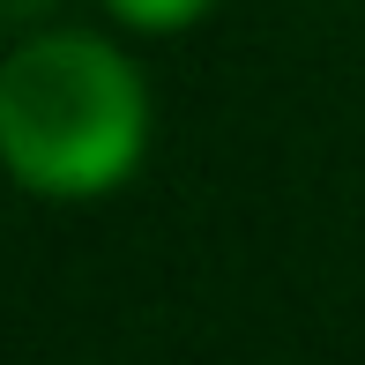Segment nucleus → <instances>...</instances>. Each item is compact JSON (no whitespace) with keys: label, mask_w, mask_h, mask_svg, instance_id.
<instances>
[{"label":"nucleus","mask_w":365,"mask_h":365,"mask_svg":"<svg viewBox=\"0 0 365 365\" xmlns=\"http://www.w3.org/2000/svg\"><path fill=\"white\" fill-rule=\"evenodd\" d=\"M149 157V82L97 30H30L0 53V172L38 202L120 194Z\"/></svg>","instance_id":"1"},{"label":"nucleus","mask_w":365,"mask_h":365,"mask_svg":"<svg viewBox=\"0 0 365 365\" xmlns=\"http://www.w3.org/2000/svg\"><path fill=\"white\" fill-rule=\"evenodd\" d=\"M209 8H217V0H105L112 23L142 30V38H179V30H194Z\"/></svg>","instance_id":"2"},{"label":"nucleus","mask_w":365,"mask_h":365,"mask_svg":"<svg viewBox=\"0 0 365 365\" xmlns=\"http://www.w3.org/2000/svg\"><path fill=\"white\" fill-rule=\"evenodd\" d=\"M45 15H53V0H0V30H23V38L45 23Z\"/></svg>","instance_id":"3"}]
</instances>
